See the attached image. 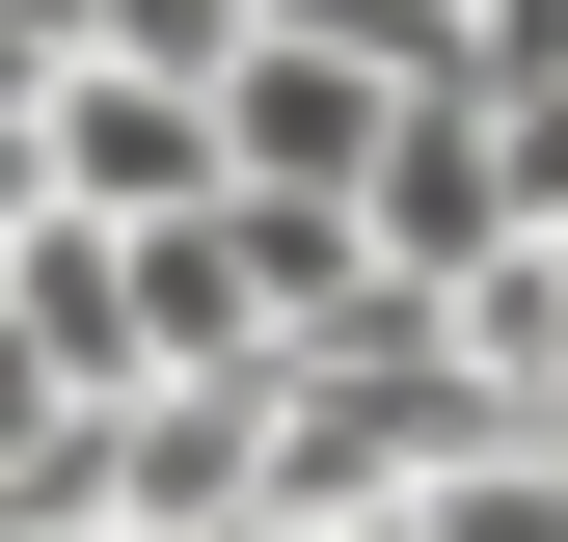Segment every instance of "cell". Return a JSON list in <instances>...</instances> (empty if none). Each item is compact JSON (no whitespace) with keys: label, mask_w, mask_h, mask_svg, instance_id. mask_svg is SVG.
<instances>
[{"label":"cell","mask_w":568,"mask_h":542,"mask_svg":"<svg viewBox=\"0 0 568 542\" xmlns=\"http://www.w3.org/2000/svg\"><path fill=\"white\" fill-rule=\"evenodd\" d=\"M82 54H109V82H190V109H217L244 54H271V0H82Z\"/></svg>","instance_id":"277c9868"},{"label":"cell","mask_w":568,"mask_h":542,"mask_svg":"<svg viewBox=\"0 0 568 542\" xmlns=\"http://www.w3.org/2000/svg\"><path fill=\"white\" fill-rule=\"evenodd\" d=\"M54 434H82V406H54V380H28V325H0V489H28Z\"/></svg>","instance_id":"52a82bcc"},{"label":"cell","mask_w":568,"mask_h":542,"mask_svg":"<svg viewBox=\"0 0 568 542\" xmlns=\"http://www.w3.org/2000/svg\"><path fill=\"white\" fill-rule=\"evenodd\" d=\"M406 109H434V82H379V54H352V28H271L244 82H217V190H298V218H352Z\"/></svg>","instance_id":"6da1fadb"},{"label":"cell","mask_w":568,"mask_h":542,"mask_svg":"<svg viewBox=\"0 0 568 542\" xmlns=\"http://www.w3.org/2000/svg\"><path fill=\"white\" fill-rule=\"evenodd\" d=\"M54 218H109V244H163V218H217V109L190 82H54Z\"/></svg>","instance_id":"7a4b0ae2"},{"label":"cell","mask_w":568,"mask_h":542,"mask_svg":"<svg viewBox=\"0 0 568 542\" xmlns=\"http://www.w3.org/2000/svg\"><path fill=\"white\" fill-rule=\"evenodd\" d=\"M82 82V0H0V109H54Z\"/></svg>","instance_id":"8992f818"},{"label":"cell","mask_w":568,"mask_h":542,"mask_svg":"<svg viewBox=\"0 0 568 542\" xmlns=\"http://www.w3.org/2000/svg\"><path fill=\"white\" fill-rule=\"evenodd\" d=\"M0 325H28L54 406H135V380H163V325H135V244H109V218H28V244H0Z\"/></svg>","instance_id":"3957f363"},{"label":"cell","mask_w":568,"mask_h":542,"mask_svg":"<svg viewBox=\"0 0 568 542\" xmlns=\"http://www.w3.org/2000/svg\"><path fill=\"white\" fill-rule=\"evenodd\" d=\"M406 542H568V434H487V461H434V489H406Z\"/></svg>","instance_id":"5b68a950"},{"label":"cell","mask_w":568,"mask_h":542,"mask_svg":"<svg viewBox=\"0 0 568 542\" xmlns=\"http://www.w3.org/2000/svg\"><path fill=\"white\" fill-rule=\"evenodd\" d=\"M54 218V109H0V244H28Z\"/></svg>","instance_id":"ba28073f"}]
</instances>
